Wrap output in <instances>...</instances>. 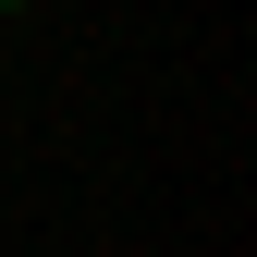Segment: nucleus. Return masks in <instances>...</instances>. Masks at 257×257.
<instances>
[{
	"mask_svg": "<svg viewBox=\"0 0 257 257\" xmlns=\"http://www.w3.org/2000/svg\"><path fill=\"white\" fill-rule=\"evenodd\" d=\"M0 13H13V0H0Z\"/></svg>",
	"mask_w": 257,
	"mask_h": 257,
	"instance_id": "nucleus-1",
	"label": "nucleus"
}]
</instances>
